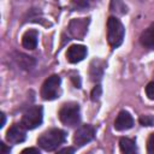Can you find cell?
I'll use <instances>...</instances> for the list:
<instances>
[{
  "label": "cell",
  "instance_id": "cell-1",
  "mask_svg": "<svg viewBox=\"0 0 154 154\" xmlns=\"http://www.w3.org/2000/svg\"><path fill=\"white\" fill-rule=\"evenodd\" d=\"M65 138H66L65 131L58 128H53V129H48L47 131L40 135V137L37 138V144L42 149L47 152H52L57 149L60 144H63Z\"/></svg>",
  "mask_w": 154,
  "mask_h": 154
},
{
  "label": "cell",
  "instance_id": "cell-2",
  "mask_svg": "<svg viewBox=\"0 0 154 154\" xmlns=\"http://www.w3.org/2000/svg\"><path fill=\"white\" fill-rule=\"evenodd\" d=\"M125 29L122 22L116 17L107 19V41L112 48H117L123 43Z\"/></svg>",
  "mask_w": 154,
  "mask_h": 154
},
{
  "label": "cell",
  "instance_id": "cell-3",
  "mask_svg": "<svg viewBox=\"0 0 154 154\" xmlns=\"http://www.w3.org/2000/svg\"><path fill=\"white\" fill-rule=\"evenodd\" d=\"M58 116L63 124L69 125V126H75L81 120L79 105L76 102H66L60 107Z\"/></svg>",
  "mask_w": 154,
  "mask_h": 154
},
{
  "label": "cell",
  "instance_id": "cell-4",
  "mask_svg": "<svg viewBox=\"0 0 154 154\" xmlns=\"http://www.w3.org/2000/svg\"><path fill=\"white\" fill-rule=\"evenodd\" d=\"M43 120V108L42 106H32L24 112L20 119V125L25 130H32L38 128Z\"/></svg>",
  "mask_w": 154,
  "mask_h": 154
},
{
  "label": "cell",
  "instance_id": "cell-5",
  "mask_svg": "<svg viewBox=\"0 0 154 154\" xmlns=\"http://www.w3.org/2000/svg\"><path fill=\"white\" fill-rule=\"evenodd\" d=\"M60 84H61V78L58 75H52L43 82L41 87V96L48 101L58 99L61 94Z\"/></svg>",
  "mask_w": 154,
  "mask_h": 154
},
{
  "label": "cell",
  "instance_id": "cell-6",
  "mask_svg": "<svg viewBox=\"0 0 154 154\" xmlns=\"http://www.w3.org/2000/svg\"><path fill=\"white\" fill-rule=\"evenodd\" d=\"M95 137V128L90 124L81 125L73 134V143L78 147H83Z\"/></svg>",
  "mask_w": 154,
  "mask_h": 154
},
{
  "label": "cell",
  "instance_id": "cell-7",
  "mask_svg": "<svg viewBox=\"0 0 154 154\" xmlns=\"http://www.w3.org/2000/svg\"><path fill=\"white\" fill-rule=\"evenodd\" d=\"M87 55V47L83 45H72L67 48L66 58L70 63L76 64L82 61Z\"/></svg>",
  "mask_w": 154,
  "mask_h": 154
},
{
  "label": "cell",
  "instance_id": "cell-8",
  "mask_svg": "<svg viewBox=\"0 0 154 154\" xmlns=\"http://www.w3.org/2000/svg\"><path fill=\"white\" fill-rule=\"evenodd\" d=\"M132 125H134L132 116L128 111H125V109L120 111L118 113L116 120H114V129L117 131H124V130L131 129Z\"/></svg>",
  "mask_w": 154,
  "mask_h": 154
},
{
  "label": "cell",
  "instance_id": "cell-9",
  "mask_svg": "<svg viewBox=\"0 0 154 154\" xmlns=\"http://www.w3.org/2000/svg\"><path fill=\"white\" fill-rule=\"evenodd\" d=\"M25 138H26L25 129L22 125L13 124L6 131V141L10 143H20V142L25 141Z\"/></svg>",
  "mask_w": 154,
  "mask_h": 154
},
{
  "label": "cell",
  "instance_id": "cell-10",
  "mask_svg": "<svg viewBox=\"0 0 154 154\" xmlns=\"http://www.w3.org/2000/svg\"><path fill=\"white\" fill-rule=\"evenodd\" d=\"M87 28H88V19H85V18L73 19V20H71V23L69 25L71 35L76 38H82L87 32Z\"/></svg>",
  "mask_w": 154,
  "mask_h": 154
},
{
  "label": "cell",
  "instance_id": "cell-11",
  "mask_svg": "<svg viewBox=\"0 0 154 154\" xmlns=\"http://www.w3.org/2000/svg\"><path fill=\"white\" fill-rule=\"evenodd\" d=\"M38 32L36 30H28L22 36V45L26 49H35L37 46Z\"/></svg>",
  "mask_w": 154,
  "mask_h": 154
},
{
  "label": "cell",
  "instance_id": "cell-12",
  "mask_svg": "<svg viewBox=\"0 0 154 154\" xmlns=\"http://www.w3.org/2000/svg\"><path fill=\"white\" fill-rule=\"evenodd\" d=\"M141 45L148 49H154V23L150 24L140 37Z\"/></svg>",
  "mask_w": 154,
  "mask_h": 154
},
{
  "label": "cell",
  "instance_id": "cell-13",
  "mask_svg": "<svg viewBox=\"0 0 154 154\" xmlns=\"http://www.w3.org/2000/svg\"><path fill=\"white\" fill-rule=\"evenodd\" d=\"M119 147L122 154H138L137 146L134 140L128 137H122L119 140Z\"/></svg>",
  "mask_w": 154,
  "mask_h": 154
},
{
  "label": "cell",
  "instance_id": "cell-14",
  "mask_svg": "<svg viewBox=\"0 0 154 154\" xmlns=\"http://www.w3.org/2000/svg\"><path fill=\"white\" fill-rule=\"evenodd\" d=\"M103 72V63L101 60H94L90 64V78L94 82H97L101 79Z\"/></svg>",
  "mask_w": 154,
  "mask_h": 154
},
{
  "label": "cell",
  "instance_id": "cell-15",
  "mask_svg": "<svg viewBox=\"0 0 154 154\" xmlns=\"http://www.w3.org/2000/svg\"><path fill=\"white\" fill-rule=\"evenodd\" d=\"M109 8H111L112 12H117V13H120V14L126 13V6L122 1H112Z\"/></svg>",
  "mask_w": 154,
  "mask_h": 154
},
{
  "label": "cell",
  "instance_id": "cell-16",
  "mask_svg": "<svg viewBox=\"0 0 154 154\" xmlns=\"http://www.w3.org/2000/svg\"><path fill=\"white\" fill-rule=\"evenodd\" d=\"M138 122L143 126H152L154 125V117L150 114H143L138 118Z\"/></svg>",
  "mask_w": 154,
  "mask_h": 154
},
{
  "label": "cell",
  "instance_id": "cell-17",
  "mask_svg": "<svg viewBox=\"0 0 154 154\" xmlns=\"http://www.w3.org/2000/svg\"><path fill=\"white\" fill-rule=\"evenodd\" d=\"M146 95L148 96V99L154 100V81L149 82L146 87Z\"/></svg>",
  "mask_w": 154,
  "mask_h": 154
},
{
  "label": "cell",
  "instance_id": "cell-18",
  "mask_svg": "<svg viewBox=\"0 0 154 154\" xmlns=\"http://www.w3.org/2000/svg\"><path fill=\"white\" fill-rule=\"evenodd\" d=\"M101 91H102L101 87H100V85H95V87H94V89L91 90V94H90L91 100H93V101L99 100V97L101 96Z\"/></svg>",
  "mask_w": 154,
  "mask_h": 154
},
{
  "label": "cell",
  "instance_id": "cell-19",
  "mask_svg": "<svg viewBox=\"0 0 154 154\" xmlns=\"http://www.w3.org/2000/svg\"><path fill=\"white\" fill-rule=\"evenodd\" d=\"M147 149H148V153L150 154H154V132H152L148 137V141H147Z\"/></svg>",
  "mask_w": 154,
  "mask_h": 154
},
{
  "label": "cell",
  "instance_id": "cell-20",
  "mask_svg": "<svg viewBox=\"0 0 154 154\" xmlns=\"http://www.w3.org/2000/svg\"><path fill=\"white\" fill-rule=\"evenodd\" d=\"M20 154H41V152L35 148V147H29V148H25L20 152Z\"/></svg>",
  "mask_w": 154,
  "mask_h": 154
},
{
  "label": "cell",
  "instance_id": "cell-21",
  "mask_svg": "<svg viewBox=\"0 0 154 154\" xmlns=\"http://www.w3.org/2000/svg\"><path fill=\"white\" fill-rule=\"evenodd\" d=\"M57 154H75V149L72 147H66V148L60 149Z\"/></svg>",
  "mask_w": 154,
  "mask_h": 154
},
{
  "label": "cell",
  "instance_id": "cell-22",
  "mask_svg": "<svg viewBox=\"0 0 154 154\" xmlns=\"http://www.w3.org/2000/svg\"><path fill=\"white\" fill-rule=\"evenodd\" d=\"M0 147H1V154H10L11 149H10V147H7L4 142L0 143Z\"/></svg>",
  "mask_w": 154,
  "mask_h": 154
},
{
  "label": "cell",
  "instance_id": "cell-23",
  "mask_svg": "<svg viewBox=\"0 0 154 154\" xmlns=\"http://www.w3.org/2000/svg\"><path fill=\"white\" fill-rule=\"evenodd\" d=\"M0 116H1V124H0V126L2 128V126L5 125V122H6V117H5V114H4V113H1Z\"/></svg>",
  "mask_w": 154,
  "mask_h": 154
}]
</instances>
